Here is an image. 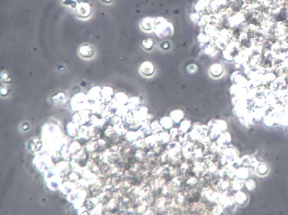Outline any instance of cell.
<instances>
[{
	"mask_svg": "<svg viewBox=\"0 0 288 215\" xmlns=\"http://www.w3.org/2000/svg\"><path fill=\"white\" fill-rule=\"evenodd\" d=\"M78 52L80 57L83 59H90L94 55L93 48L88 44H84L81 46Z\"/></svg>",
	"mask_w": 288,
	"mask_h": 215,
	"instance_id": "obj_1",
	"label": "cell"
},
{
	"mask_svg": "<svg viewBox=\"0 0 288 215\" xmlns=\"http://www.w3.org/2000/svg\"><path fill=\"white\" fill-rule=\"evenodd\" d=\"M141 73L145 76H150L154 74V68L152 64L149 62H144L140 67Z\"/></svg>",
	"mask_w": 288,
	"mask_h": 215,
	"instance_id": "obj_2",
	"label": "cell"
},
{
	"mask_svg": "<svg viewBox=\"0 0 288 215\" xmlns=\"http://www.w3.org/2000/svg\"><path fill=\"white\" fill-rule=\"evenodd\" d=\"M261 166H262V167H263V168H264V167H266V166L265 165H262V166H259V167L260 168V169H259V170H258L257 171H258L259 172V171L260 170H261ZM262 170H263V169H262ZM266 170H267V169H263V170H264V171H262V172H263V173H265V172L266 171Z\"/></svg>",
	"mask_w": 288,
	"mask_h": 215,
	"instance_id": "obj_3",
	"label": "cell"
}]
</instances>
